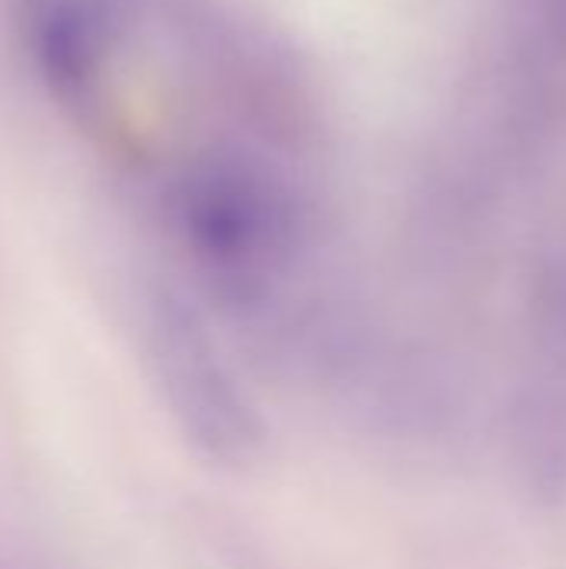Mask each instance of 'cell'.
I'll return each instance as SVG.
<instances>
[{
    "label": "cell",
    "mask_w": 566,
    "mask_h": 569,
    "mask_svg": "<svg viewBox=\"0 0 566 569\" xmlns=\"http://www.w3.org/2000/svg\"><path fill=\"white\" fill-rule=\"evenodd\" d=\"M0 569H53V563H43L23 550H10V547H0Z\"/></svg>",
    "instance_id": "277c9868"
},
{
    "label": "cell",
    "mask_w": 566,
    "mask_h": 569,
    "mask_svg": "<svg viewBox=\"0 0 566 569\" xmlns=\"http://www.w3.org/2000/svg\"><path fill=\"white\" fill-rule=\"evenodd\" d=\"M27 47L50 97L83 113L103 93L117 20L100 0H37L27 17Z\"/></svg>",
    "instance_id": "3957f363"
},
{
    "label": "cell",
    "mask_w": 566,
    "mask_h": 569,
    "mask_svg": "<svg viewBox=\"0 0 566 569\" xmlns=\"http://www.w3.org/2000/svg\"><path fill=\"white\" fill-rule=\"evenodd\" d=\"M163 207L203 290L227 313L284 333L317 237L307 190L257 150L207 143L177 167Z\"/></svg>",
    "instance_id": "6da1fadb"
},
{
    "label": "cell",
    "mask_w": 566,
    "mask_h": 569,
    "mask_svg": "<svg viewBox=\"0 0 566 569\" xmlns=\"http://www.w3.org/2000/svg\"><path fill=\"white\" fill-rule=\"evenodd\" d=\"M140 333L150 380L177 430L203 460L247 467L264 447V420L207 317L173 293H157Z\"/></svg>",
    "instance_id": "7a4b0ae2"
}]
</instances>
